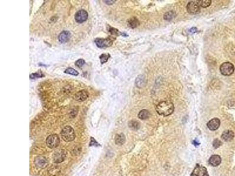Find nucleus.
<instances>
[{"mask_svg":"<svg viewBox=\"0 0 235 176\" xmlns=\"http://www.w3.org/2000/svg\"><path fill=\"white\" fill-rule=\"evenodd\" d=\"M187 11L191 14H196L200 11V7L198 2L195 1L189 2L186 6Z\"/></svg>","mask_w":235,"mask_h":176,"instance_id":"nucleus-8","label":"nucleus"},{"mask_svg":"<svg viewBox=\"0 0 235 176\" xmlns=\"http://www.w3.org/2000/svg\"><path fill=\"white\" fill-rule=\"evenodd\" d=\"M88 96L89 94L87 90H81L75 94L73 99L78 102H83L88 97Z\"/></svg>","mask_w":235,"mask_h":176,"instance_id":"nucleus-9","label":"nucleus"},{"mask_svg":"<svg viewBox=\"0 0 235 176\" xmlns=\"http://www.w3.org/2000/svg\"><path fill=\"white\" fill-rule=\"evenodd\" d=\"M60 143V139L59 136L56 134L49 135L46 138V143L47 146L51 149H53L58 147Z\"/></svg>","mask_w":235,"mask_h":176,"instance_id":"nucleus-4","label":"nucleus"},{"mask_svg":"<svg viewBox=\"0 0 235 176\" xmlns=\"http://www.w3.org/2000/svg\"><path fill=\"white\" fill-rule=\"evenodd\" d=\"M64 72L66 74H69V75H71L73 76H78L79 75V73L77 70L73 69L72 68H67L66 70L64 71Z\"/></svg>","mask_w":235,"mask_h":176,"instance_id":"nucleus-24","label":"nucleus"},{"mask_svg":"<svg viewBox=\"0 0 235 176\" xmlns=\"http://www.w3.org/2000/svg\"><path fill=\"white\" fill-rule=\"evenodd\" d=\"M234 136H235V134L233 131L230 130H225V132H223V133L221 136V137L223 140L225 141H230L233 140V139L234 138Z\"/></svg>","mask_w":235,"mask_h":176,"instance_id":"nucleus-14","label":"nucleus"},{"mask_svg":"<svg viewBox=\"0 0 235 176\" xmlns=\"http://www.w3.org/2000/svg\"><path fill=\"white\" fill-rule=\"evenodd\" d=\"M176 15V14L175 12H174L173 11H168V12H166L164 14L163 18H164V19H165L166 21H171L173 18L175 17Z\"/></svg>","mask_w":235,"mask_h":176,"instance_id":"nucleus-21","label":"nucleus"},{"mask_svg":"<svg viewBox=\"0 0 235 176\" xmlns=\"http://www.w3.org/2000/svg\"><path fill=\"white\" fill-rule=\"evenodd\" d=\"M175 107L170 100H164L159 103L156 106V110L158 113L163 116H168L172 114Z\"/></svg>","mask_w":235,"mask_h":176,"instance_id":"nucleus-1","label":"nucleus"},{"mask_svg":"<svg viewBox=\"0 0 235 176\" xmlns=\"http://www.w3.org/2000/svg\"><path fill=\"white\" fill-rule=\"evenodd\" d=\"M211 3V0H200L198 1V4H199V7L202 8H207L210 5Z\"/></svg>","mask_w":235,"mask_h":176,"instance_id":"nucleus-22","label":"nucleus"},{"mask_svg":"<svg viewBox=\"0 0 235 176\" xmlns=\"http://www.w3.org/2000/svg\"><path fill=\"white\" fill-rule=\"evenodd\" d=\"M66 158V153L64 150H60L55 153L54 161L56 163H62Z\"/></svg>","mask_w":235,"mask_h":176,"instance_id":"nucleus-10","label":"nucleus"},{"mask_svg":"<svg viewBox=\"0 0 235 176\" xmlns=\"http://www.w3.org/2000/svg\"><path fill=\"white\" fill-rule=\"evenodd\" d=\"M95 43L97 45V46L100 48H104L109 47L112 45L113 44L114 40L111 38H96L94 41Z\"/></svg>","mask_w":235,"mask_h":176,"instance_id":"nucleus-5","label":"nucleus"},{"mask_svg":"<svg viewBox=\"0 0 235 176\" xmlns=\"http://www.w3.org/2000/svg\"><path fill=\"white\" fill-rule=\"evenodd\" d=\"M34 163L36 167L44 168L47 166L48 165V160L43 156H38L35 158Z\"/></svg>","mask_w":235,"mask_h":176,"instance_id":"nucleus-12","label":"nucleus"},{"mask_svg":"<svg viewBox=\"0 0 235 176\" xmlns=\"http://www.w3.org/2000/svg\"><path fill=\"white\" fill-rule=\"evenodd\" d=\"M104 2L105 3H106L107 4L111 5V4H114V3L115 2V1H104Z\"/></svg>","mask_w":235,"mask_h":176,"instance_id":"nucleus-31","label":"nucleus"},{"mask_svg":"<svg viewBox=\"0 0 235 176\" xmlns=\"http://www.w3.org/2000/svg\"><path fill=\"white\" fill-rule=\"evenodd\" d=\"M61 134L63 140L67 142L73 140L75 138V133L73 129L69 126L63 127Z\"/></svg>","mask_w":235,"mask_h":176,"instance_id":"nucleus-2","label":"nucleus"},{"mask_svg":"<svg viewBox=\"0 0 235 176\" xmlns=\"http://www.w3.org/2000/svg\"><path fill=\"white\" fill-rule=\"evenodd\" d=\"M128 126L129 127L130 129H131L132 130H137L139 129L140 127V123L139 122L135 120H132L131 121H130L129 122L128 124Z\"/></svg>","mask_w":235,"mask_h":176,"instance_id":"nucleus-20","label":"nucleus"},{"mask_svg":"<svg viewBox=\"0 0 235 176\" xmlns=\"http://www.w3.org/2000/svg\"><path fill=\"white\" fill-rule=\"evenodd\" d=\"M109 32H110V33L112 35H119L120 34H121V32H119V31L115 29V28H112V27H110V29H109Z\"/></svg>","mask_w":235,"mask_h":176,"instance_id":"nucleus-27","label":"nucleus"},{"mask_svg":"<svg viewBox=\"0 0 235 176\" xmlns=\"http://www.w3.org/2000/svg\"><path fill=\"white\" fill-rule=\"evenodd\" d=\"M150 115L151 114L148 110H147L146 109H144V110L140 111V112L138 114V117L140 119L145 120V119H148Z\"/></svg>","mask_w":235,"mask_h":176,"instance_id":"nucleus-19","label":"nucleus"},{"mask_svg":"<svg viewBox=\"0 0 235 176\" xmlns=\"http://www.w3.org/2000/svg\"><path fill=\"white\" fill-rule=\"evenodd\" d=\"M85 63V61L83 59H80L75 62V65L78 68H81Z\"/></svg>","mask_w":235,"mask_h":176,"instance_id":"nucleus-28","label":"nucleus"},{"mask_svg":"<svg viewBox=\"0 0 235 176\" xmlns=\"http://www.w3.org/2000/svg\"><path fill=\"white\" fill-rule=\"evenodd\" d=\"M77 112H78V111L77 110H75V108H73V109H71V110L70 116L71 117H74L75 116H76V115L77 114Z\"/></svg>","mask_w":235,"mask_h":176,"instance_id":"nucleus-29","label":"nucleus"},{"mask_svg":"<svg viewBox=\"0 0 235 176\" xmlns=\"http://www.w3.org/2000/svg\"><path fill=\"white\" fill-rule=\"evenodd\" d=\"M128 25L131 28H135L139 25V21L136 17L131 18L128 20Z\"/></svg>","mask_w":235,"mask_h":176,"instance_id":"nucleus-16","label":"nucleus"},{"mask_svg":"<svg viewBox=\"0 0 235 176\" xmlns=\"http://www.w3.org/2000/svg\"><path fill=\"white\" fill-rule=\"evenodd\" d=\"M88 18V12L83 9H81L77 12L75 15V19L77 22L81 24L86 21Z\"/></svg>","mask_w":235,"mask_h":176,"instance_id":"nucleus-7","label":"nucleus"},{"mask_svg":"<svg viewBox=\"0 0 235 176\" xmlns=\"http://www.w3.org/2000/svg\"><path fill=\"white\" fill-rule=\"evenodd\" d=\"M110 55L109 53H103L100 55V63L104 64L108 61L109 58H110Z\"/></svg>","mask_w":235,"mask_h":176,"instance_id":"nucleus-23","label":"nucleus"},{"mask_svg":"<svg viewBox=\"0 0 235 176\" xmlns=\"http://www.w3.org/2000/svg\"><path fill=\"white\" fill-rule=\"evenodd\" d=\"M221 163V158L219 155H213L209 160V163L213 167H216Z\"/></svg>","mask_w":235,"mask_h":176,"instance_id":"nucleus-15","label":"nucleus"},{"mask_svg":"<svg viewBox=\"0 0 235 176\" xmlns=\"http://www.w3.org/2000/svg\"><path fill=\"white\" fill-rule=\"evenodd\" d=\"M135 83L136 86H138L139 88H141L144 86L146 83L145 77L142 75H140L138 77H137V78L136 79Z\"/></svg>","mask_w":235,"mask_h":176,"instance_id":"nucleus-18","label":"nucleus"},{"mask_svg":"<svg viewBox=\"0 0 235 176\" xmlns=\"http://www.w3.org/2000/svg\"><path fill=\"white\" fill-rule=\"evenodd\" d=\"M43 76H44V75H43V72H36V73H32V74L30 75V78L31 79L42 78Z\"/></svg>","mask_w":235,"mask_h":176,"instance_id":"nucleus-25","label":"nucleus"},{"mask_svg":"<svg viewBox=\"0 0 235 176\" xmlns=\"http://www.w3.org/2000/svg\"><path fill=\"white\" fill-rule=\"evenodd\" d=\"M71 36V32L68 31H63L61 32L58 36V40L61 43L67 42Z\"/></svg>","mask_w":235,"mask_h":176,"instance_id":"nucleus-13","label":"nucleus"},{"mask_svg":"<svg viewBox=\"0 0 235 176\" xmlns=\"http://www.w3.org/2000/svg\"><path fill=\"white\" fill-rule=\"evenodd\" d=\"M190 176H209V174L206 167L196 164Z\"/></svg>","mask_w":235,"mask_h":176,"instance_id":"nucleus-6","label":"nucleus"},{"mask_svg":"<svg viewBox=\"0 0 235 176\" xmlns=\"http://www.w3.org/2000/svg\"><path fill=\"white\" fill-rule=\"evenodd\" d=\"M193 144L195 145V146H198V145H199V142H198V141H196V140H193Z\"/></svg>","mask_w":235,"mask_h":176,"instance_id":"nucleus-32","label":"nucleus"},{"mask_svg":"<svg viewBox=\"0 0 235 176\" xmlns=\"http://www.w3.org/2000/svg\"><path fill=\"white\" fill-rule=\"evenodd\" d=\"M222 145V142L220 140L216 139H215L213 141V146L214 147V148L215 149H217L219 148L220 146H221Z\"/></svg>","mask_w":235,"mask_h":176,"instance_id":"nucleus-26","label":"nucleus"},{"mask_svg":"<svg viewBox=\"0 0 235 176\" xmlns=\"http://www.w3.org/2000/svg\"><path fill=\"white\" fill-rule=\"evenodd\" d=\"M220 124V122L219 119L213 118L211 120H210L209 122L207 123V126L209 129H210V130L215 131L219 127Z\"/></svg>","mask_w":235,"mask_h":176,"instance_id":"nucleus-11","label":"nucleus"},{"mask_svg":"<svg viewBox=\"0 0 235 176\" xmlns=\"http://www.w3.org/2000/svg\"><path fill=\"white\" fill-rule=\"evenodd\" d=\"M125 142V136L124 134V133H120L118 134L115 137V143L121 146L124 144Z\"/></svg>","mask_w":235,"mask_h":176,"instance_id":"nucleus-17","label":"nucleus"},{"mask_svg":"<svg viewBox=\"0 0 235 176\" xmlns=\"http://www.w3.org/2000/svg\"><path fill=\"white\" fill-rule=\"evenodd\" d=\"M197 31V29H196V28H192V29H190V30H189V32L190 33H191V34H193V33H195Z\"/></svg>","mask_w":235,"mask_h":176,"instance_id":"nucleus-30","label":"nucleus"},{"mask_svg":"<svg viewBox=\"0 0 235 176\" xmlns=\"http://www.w3.org/2000/svg\"><path fill=\"white\" fill-rule=\"evenodd\" d=\"M235 70L234 66L230 62H224L220 66V71L224 76L231 75Z\"/></svg>","mask_w":235,"mask_h":176,"instance_id":"nucleus-3","label":"nucleus"}]
</instances>
